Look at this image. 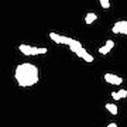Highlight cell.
I'll return each instance as SVG.
<instances>
[{
    "instance_id": "6da1fadb",
    "label": "cell",
    "mask_w": 127,
    "mask_h": 127,
    "mask_svg": "<svg viewBox=\"0 0 127 127\" xmlns=\"http://www.w3.org/2000/svg\"><path fill=\"white\" fill-rule=\"evenodd\" d=\"M14 78H16L17 85L20 88H31L40 81V71L34 64L24 62L17 65Z\"/></svg>"
},
{
    "instance_id": "7a4b0ae2",
    "label": "cell",
    "mask_w": 127,
    "mask_h": 127,
    "mask_svg": "<svg viewBox=\"0 0 127 127\" xmlns=\"http://www.w3.org/2000/svg\"><path fill=\"white\" fill-rule=\"evenodd\" d=\"M20 52L27 57H32V55H38V47H31V45H27V44H21L18 47Z\"/></svg>"
},
{
    "instance_id": "3957f363",
    "label": "cell",
    "mask_w": 127,
    "mask_h": 127,
    "mask_svg": "<svg viewBox=\"0 0 127 127\" xmlns=\"http://www.w3.org/2000/svg\"><path fill=\"white\" fill-rule=\"evenodd\" d=\"M104 81L110 83V85H122L123 83V78L122 76H117V75H114V73H104Z\"/></svg>"
},
{
    "instance_id": "277c9868",
    "label": "cell",
    "mask_w": 127,
    "mask_h": 127,
    "mask_svg": "<svg viewBox=\"0 0 127 127\" xmlns=\"http://www.w3.org/2000/svg\"><path fill=\"white\" fill-rule=\"evenodd\" d=\"M112 31H113L114 34H127V21L126 20H123V21L114 23Z\"/></svg>"
},
{
    "instance_id": "5b68a950",
    "label": "cell",
    "mask_w": 127,
    "mask_h": 127,
    "mask_svg": "<svg viewBox=\"0 0 127 127\" xmlns=\"http://www.w3.org/2000/svg\"><path fill=\"white\" fill-rule=\"evenodd\" d=\"M113 47H114V41L113 40H107V41H106V44H104L103 47H100V48H99V54L107 55L110 51L113 50Z\"/></svg>"
},
{
    "instance_id": "8992f818",
    "label": "cell",
    "mask_w": 127,
    "mask_h": 127,
    "mask_svg": "<svg viewBox=\"0 0 127 127\" xmlns=\"http://www.w3.org/2000/svg\"><path fill=\"white\" fill-rule=\"evenodd\" d=\"M95 20H97V16H96V13H88L86 16H85V24H92Z\"/></svg>"
},
{
    "instance_id": "52a82bcc",
    "label": "cell",
    "mask_w": 127,
    "mask_h": 127,
    "mask_svg": "<svg viewBox=\"0 0 127 127\" xmlns=\"http://www.w3.org/2000/svg\"><path fill=\"white\" fill-rule=\"evenodd\" d=\"M106 110L109 112V113H112V114H117L119 113V109H117V106L116 104H113V103H106Z\"/></svg>"
},
{
    "instance_id": "ba28073f",
    "label": "cell",
    "mask_w": 127,
    "mask_h": 127,
    "mask_svg": "<svg viewBox=\"0 0 127 127\" xmlns=\"http://www.w3.org/2000/svg\"><path fill=\"white\" fill-rule=\"evenodd\" d=\"M61 34H57V32H54V31H51L50 32V38L52 41H54L55 44H61Z\"/></svg>"
},
{
    "instance_id": "9c48e42d",
    "label": "cell",
    "mask_w": 127,
    "mask_h": 127,
    "mask_svg": "<svg viewBox=\"0 0 127 127\" xmlns=\"http://www.w3.org/2000/svg\"><path fill=\"white\" fill-rule=\"evenodd\" d=\"M99 3H100V6L103 7V9H109L110 7V0H99Z\"/></svg>"
},
{
    "instance_id": "30bf717a",
    "label": "cell",
    "mask_w": 127,
    "mask_h": 127,
    "mask_svg": "<svg viewBox=\"0 0 127 127\" xmlns=\"http://www.w3.org/2000/svg\"><path fill=\"white\" fill-rule=\"evenodd\" d=\"M86 52H88V51L85 50V48H83V47H81V48H79V50H78L76 52H75V54H76L78 57H79V58H83V55L86 54Z\"/></svg>"
},
{
    "instance_id": "8fae6325",
    "label": "cell",
    "mask_w": 127,
    "mask_h": 127,
    "mask_svg": "<svg viewBox=\"0 0 127 127\" xmlns=\"http://www.w3.org/2000/svg\"><path fill=\"white\" fill-rule=\"evenodd\" d=\"M117 93L120 95V97H122V99H126V97H127V91H126V89H119Z\"/></svg>"
},
{
    "instance_id": "7c38bea8",
    "label": "cell",
    "mask_w": 127,
    "mask_h": 127,
    "mask_svg": "<svg viewBox=\"0 0 127 127\" xmlns=\"http://www.w3.org/2000/svg\"><path fill=\"white\" fill-rule=\"evenodd\" d=\"M82 59H85L86 62H93V57H92L91 54H88V52L83 55V58H82Z\"/></svg>"
},
{
    "instance_id": "4fadbf2b",
    "label": "cell",
    "mask_w": 127,
    "mask_h": 127,
    "mask_svg": "<svg viewBox=\"0 0 127 127\" xmlns=\"http://www.w3.org/2000/svg\"><path fill=\"white\" fill-rule=\"evenodd\" d=\"M112 97H113L114 100H120L122 97H120V95H119L117 92H112Z\"/></svg>"
},
{
    "instance_id": "5bb4252c",
    "label": "cell",
    "mask_w": 127,
    "mask_h": 127,
    "mask_svg": "<svg viewBox=\"0 0 127 127\" xmlns=\"http://www.w3.org/2000/svg\"><path fill=\"white\" fill-rule=\"evenodd\" d=\"M47 52H48V50H47V48H44V47H41V48H38V54H40V55L47 54Z\"/></svg>"
},
{
    "instance_id": "9a60e30c",
    "label": "cell",
    "mask_w": 127,
    "mask_h": 127,
    "mask_svg": "<svg viewBox=\"0 0 127 127\" xmlns=\"http://www.w3.org/2000/svg\"><path fill=\"white\" fill-rule=\"evenodd\" d=\"M106 127H117V124H116V123H110V124H107Z\"/></svg>"
},
{
    "instance_id": "2e32d148",
    "label": "cell",
    "mask_w": 127,
    "mask_h": 127,
    "mask_svg": "<svg viewBox=\"0 0 127 127\" xmlns=\"http://www.w3.org/2000/svg\"><path fill=\"white\" fill-rule=\"evenodd\" d=\"M126 21H127V20H126Z\"/></svg>"
}]
</instances>
